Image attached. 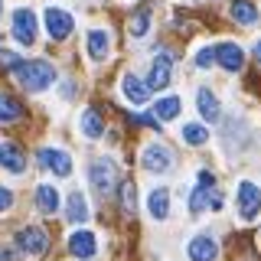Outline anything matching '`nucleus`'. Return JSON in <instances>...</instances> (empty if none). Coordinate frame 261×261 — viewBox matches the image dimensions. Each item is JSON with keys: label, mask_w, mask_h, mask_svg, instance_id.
I'll return each mask as SVG.
<instances>
[{"label": "nucleus", "mask_w": 261, "mask_h": 261, "mask_svg": "<svg viewBox=\"0 0 261 261\" xmlns=\"http://www.w3.org/2000/svg\"><path fill=\"white\" fill-rule=\"evenodd\" d=\"M147 27H150V16H147V10H141V13L134 16V20H130V36L141 39L144 33H147Z\"/></svg>", "instance_id": "obj_27"}, {"label": "nucleus", "mask_w": 261, "mask_h": 261, "mask_svg": "<svg viewBox=\"0 0 261 261\" xmlns=\"http://www.w3.org/2000/svg\"><path fill=\"white\" fill-rule=\"evenodd\" d=\"M141 163L150 173H167V170H173V150L163 147V144H150V147H144Z\"/></svg>", "instance_id": "obj_7"}, {"label": "nucleus", "mask_w": 261, "mask_h": 261, "mask_svg": "<svg viewBox=\"0 0 261 261\" xmlns=\"http://www.w3.org/2000/svg\"><path fill=\"white\" fill-rule=\"evenodd\" d=\"M212 62H216V49L212 46H206L199 56H196V65H199V69H206V65H212Z\"/></svg>", "instance_id": "obj_29"}, {"label": "nucleus", "mask_w": 261, "mask_h": 261, "mask_svg": "<svg viewBox=\"0 0 261 261\" xmlns=\"http://www.w3.org/2000/svg\"><path fill=\"white\" fill-rule=\"evenodd\" d=\"M46 30H49V36H53L56 43L65 39L72 33V13L59 10V7H49V10H46Z\"/></svg>", "instance_id": "obj_9"}, {"label": "nucleus", "mask_w": 261, "mask_h": 261, "mask_svg": "<svg viewBox=\"0 0 261 261\" xmlns=\"http://www.w3.org/2000/svg\"><path fill=\"white\" fill-rule=\"evenodd\" d=\"M108 43H111V36L105 30H92L85 36V46H88V56H92L95 62H105L108 59Z\"/></svg>", "instance_id": "obj_16"}, {"label": "nucleus", "mask_w": 261, "mask_h": 261, "mask_svg": "<svg viewBox=\"0 0 261 261\" xmlns=\"http://www.w3.org/2000/svg\"><path fill=\"white\" fill-rule=\"evenodd\" d=\"M255 59H258V62H261V43H258V46H255Z\"/></svg>", "instance_id": "obj_31"}, {"label": "nucleus", "mask_w": 261, "mask_h": 261, "mask_svg": "<svg viewBox=\"0 0 261 261\" xmlns=\"http://www.w3.org/2000/svg\"><path fill=\"white\" fill-rule=\"evenodd\" d=\"M150 216L157 219V222H163V219L170 216V193L167 190H153L150 193Z\"/></svg>", "instance_id": "obj_22"}, {"label": "nucleus", "mask_w": 261, "mask_h": 261, "mask_svg": "<svg viewBox=\"0 0 261 261\" xmlns=\"http://www.w3.org/2000/svg\"><path fill=\"white\" fill-rule=\"evenodd\" d=\"M20 114H23V108H20V101H16V98L0 95V121H16Z\"/></svg>", "instance_id": "obj_24"}, {"label": "nucleus", "mask_w": 261, "mask_h": 261, "mask_svg": "<svg viewBox=\"0 0 261 261\" xmlns=\"http://www.w3.org/2000/svg\"><path fill=\"white\" fill-rule=\"evenodd\" d=\"M69 251L75 258H95V251H98V242H95V235L88 232V228H82V232H75L69 239Z\"/></svg>", "instance_id": "obj_15"}, {"label": "nucleus", "mask_w": 261, "mask_h": 261, "mask_svg": "<svg viewBox=\"0 0 261 261\" xmlns=\"http://www.w3.org/2000/svg\"><path fill=\"white\" fill-rule=\"evenodd\" d=\"M232 16H235V23H242V27H255L258 23V7L251 4V0H232Z\"/></svg>", "instance_id": "obj_19"}, {"label": "nucleus", "mask_w": 261, "mask_h": 261, "mask_svg": "<svg viewBox=\"0 0 261 261\" xmlns=\"http://www.w3.org/2000/svg\"><path fill=\"white\" fill-rule=\"evenodd\" d=\"M212 49H216V62L222 65L225 72H242V65H245L242 46H235V43H219V46H212Z\"/></svg>", "instance_id": "obj_10"}, {"label": "nucleus", "mask_w": 261, "mask_h": 261, "mask_svg": "<svg viewBox=\"0 0 261 261\" xmlns=\"http://www.w3.org/2000/svg\"><path fill=\"white\" fill-rule=\"evenodd\" d=\"M13 36L20 39L23 46H33L39 36V23H36V13L27 10V7H20V10H13Z\"/></svg>", "instance_id": "obj_6"}, {"label": "nucleus", "mask_w": 261, "mask_h": 261, "mask_svg": "<svg viewBox=\"0 0 261 261\" xmlns=\"http://www.w3.org/2000/svg\"><path fill=\"white\" fill-rule=\"evenodd\" d=\"M170 69H173V56H170V53H160L157 59H153L150 82H147V85H150V88H167L170 85Z\"/></svg>", "instance_id": "obj_13"}, {"label": "nucleus", "mask_w": 261, "mask_h": 261, "mask_svg": "<svg viewBox=\"0 0 261 261\" xmlns=\"http://www.w3.org/2000/svg\"><path fill=\"white\" fill-rule=\"evenodd\" d=\"M23 59L16 53H10V49H0V65H7V69H16V65H20Z\"/></svg>", "instance_id": "obj_28"}, {"label": "nucleus", "mask_w": 261, "mask_h": 261, "mask_svg": "<svg viewBox=\"0 0 261 261\" xmlns=\"http://www.w3.org/2000/svg\"><path fill=\"white\" fill-rule=\"evenodd\" d=\"M65 216H69V222H85V219H88V206H85V199H82V193H72L69 196Z\"/></svg>", "instance_id": "obj_23"}, {"label": "nucleus", "mask_w": 261, "mask_h": 261, "mask_svg": "<svg viewBox=\"0 0 261 261\" xmlns=\"http://www.w3.org/2000/svg\"><path fill=\"white\" fill-rule=\"evenodd\" d=\"M13 75L20 79V85L27 88V92H43V88L53 85L56 72H53V65L46 59H33V62H20L13 69Z\"/></svg>", "instance_id": "obj_1"}, {"label": "nucleus", "mask_w": 261, "mask_h": 261, "mask_svg": "<svg viewBox=\"0 0 261 261\" xmlns=\"http://www.w3.org/2000/svg\"><path fill=\"white\" fill-rule=\"evenodd\" d=\"M36 206L39 212H46V216H53V212H59V190L56 186H36Z\"/></svg>", "instance_id": "obj_18"}, {"label": "nucleus", "mask_w": 261, "mask_h": 261, "mask_svg": "<svg viewBox=\"0 0 261 261\" xmlns=\"http://www.w3.org/2000/svg\"><path fill=\"white\" fill-rule=\"evenodd\" d=\"M82 134H85V137H101L105 134V124H101L98 108H85V111H82Z\"/></svg>", "instance_id": "obj_20"}, {"label": "nucleus", "mask_w": 261, "mask_h": 261, "mask_svg": "<svg viewBox=\"0 0 261 261\" xmlns=\"http://www.w3.org/2000/svg\"><path fill=\"white\" fill-rule=\"evenodd\" d=\"M183 141L193 144V147H202V144L209 141V130L202 127V124H186V127H183Z\"/></svg>", "instance_id": "obj_25"}, {"label": "nucleus", "mask_w": 261, "mask_h": 261, "mask_svg": "<svg viewBox=\"0 0 261 261\" xmlns=\"http://www.w3.org/2000/svg\"><path fill=\"white\" fill-rule=\"evenodd\" d=\"M216 193H219V190H216V176L202 170V173H199V183H196L193 193H190V202H186V209H190L193 216H196V212H202L206 206H212V196H216Z\"/></svg>", "instance_id": "obj_4"}, {"label": "nucleus", "mask_w": 261, "mask_h": 261, "mask_svg": "<svg viewBox=\"0 0 261 261\" xmlns=\"http://www.w3.org/2000/svg\"><path fill=\"white\" fill-rule=\"evenodd\" d=\"M121 206H124L127 212L137 209V183L134 179H124V183H121Z\"/></svg>", "instance_id": "obj_26"}, {"label": "nucleus", "mask_w": 261, "mask_h": 261, "mask_svg": "<svg viewBox=\"0 0 261 261\" xmlns=\"http://www.w3.org/2000/svg\"><path fill=\"white\" fill-rule=\"evenodd\" d=\"M239 216L245 219V222H251V219L261 212V186L248 183V179H242L239 183Z\"/></svg>", "instance_id": "obj_5"}, {"label": "nucleus", "mask_w": 261, "mask_h": 261, "mask_svg": "<svg viewBox=\"0 0 261 261\" xmlns=\"http://www.w3.org/2000/svg\"><path fill=\"white\" fill-rule=\"evenodd\" d=\"M114 179H118V167L111 163V157H101V160H95L92 167H88V183H92V190L98 196H108Z\"/></svg>", "instance_id": "obj_2"}, {"label": "nucleus", "mask_w": 261, "mask_h": 261, "mask_svg": "<svg viewBox=\"0 0 261 261\" xmlns=\"http://www.w3.org/2000/svg\"><path fill=\"white\" fill-rule=\"evenodd\" d=\"M179 114V98L176 95H167L153 105V121H173Z\"/></svg>", "instance_id": "obj_21"}, {"label": "nucleus", "mask_w": 261, "mask_h": 261, "mask_svg": "<svg viewBox=\"0 0 261 261\" xmlns=\"http://www.w3.org/2000/svg\"><path fill=\"white\" fill-rule=\"evenodd\" d=\"M121 92H124V98L130 105H137V108L150 101V85L141 82L137 75H124V79H121Z\"/></svg>", "instance_id": "obj_11"}, {"label": "nucleus", "mask_w": 261, "mask_h": 261, "mask_svg": "<svg viewBox=\"0 0 261 261\" xmlns=\"http://www.w3.org/2000/svg\"><path fill=\"white\" fill-rule=\"evenodd\" d=\"M196 105H199V114L209 121V124H216L219 118H222V105H219V98L209 92V88H199V98H196Z\"/></svg>", "instance_id": "obj_17"}, {"label": "nucleus", "mask_w": 261, "mask_h": 261, "mask_svg": "<svg viewBox=\"0 0 261 261\" xmlns=\"http://www.w3.org/2000/svg\"><path fill=\"white\" fill-rule=\"evenodd\" d=\"M186 251H190V258H193V261H216L219 245H216V239H212V235H196Z\"/></svg>", "instance_id": "obj_12"}, {"label": "nucleus", "mask_w": 261, "mask_h": 261, "mask_svg": "<svg viewBox=\"0 0 261 261\" xmlns=\"http://www.w3.org/2000/svg\"><path fill=\"white\" fill-rule=\"evenodd\" d=\"M0 167L7 173H23L27 170V157H23V150L16 144H0Z\"/></svg>", "instance_id": "obj_14"}, {"label": "nucleus", "mask_w": 261, "mask_h": 261, "mask_svg": "<svg viewBox=\"0 0 261 261\" xmlns=\"http://www.w3.org/2000/svg\"><path fill=\"white\" fill-rule=\"evenodd\" d=\"M16 248L23 251V255H43V251L49 248V235H46V228H39V225H27V228H20L16 232Z\"/></svg>", "instance_id": "obj_3"}, {"label": "nucleus", "mask_w": 261, "mask_h": 261, "mask_svg": "<svg viewBox=\"0 0 261 261\" xmlns=\"http://www.w3.org/2000/svg\"><path fill=\"white\" fill-rule=\"evenodd\" d=\"M39 163H43L53 176H69L72 173V157L65 150H59V147H43V150H39Z\"/></svg>", "instance_id": "obj_8"}, {"label": "nucleus", "mask_w": 261, "mask_h": 261, "mask_svg": "<svg viewBox=\"0 0 261 261\" xmlns=\"http://www.w3.org/2000/svg\"><path fill=\"white\" fill-rule=\"evenodd\" d=\"M10 206H13V193L7 190L4 183H0V212H7V209H10Z\"/></svg>", "instance_id": "obj_30"}, {"label": "nucleus", "mask_w": 261, "mask_h": 261, "mask_svg": "<svg viewBox=\"0 0 261 261\" xmlns=\"http://www.w3.org/2000/svg\"><path fill=\"white\" fill-rule=\"evenodd\" d=\"M0 7H4V4H0Z\"/></svg>", "instance_id": "obj_32"}]
</instances>
